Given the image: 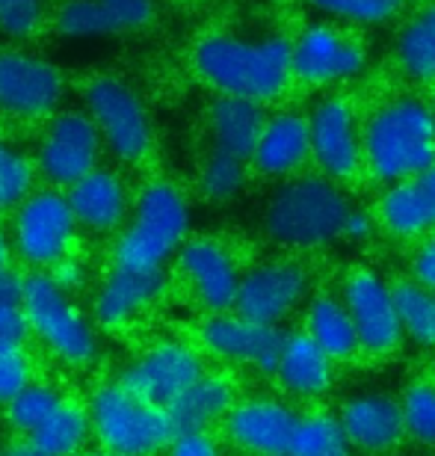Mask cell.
Instances as JSON below:
<instances>
[{
  "label": "cell",
  "instance_id": "obj_40",
  "mask_svg": "<svg viewBox=\"0 0 435 456\" xmlns=\"http://www.w3.org/2000/svg\"><path fill=\"white\" fill-rule=\"evenodd\" d=\"M163 456H225V439L213 430L175 433Z\"/></svg>",
  "mask_w": 435,
  "mask_h": 456
},
{
  "label": "cell",
  "instance_id": "obj_26",
  "mask_svg": "<svg viewBox=\"0 0 435 456\" xmlns=\"http://www.w3.org/2000/svg\"><path fill=\"white\" fill-rule=\"evenodd\" d=\"M267 127V113L261 102L252 98L220 95L207 110V131H211L213 149L231 151L238 158H252L255 145Z\"/></svg>",
  "mask_w": 435,
  "mask_h": 456
},
{
  "label": "cell",
  "instance_id": "obj_44",
  "mask_svg": "<svg viewBox=\"0 0 435 456\" xmlns=\"http://www.w3.org/2000/svg\"><path fill=\"white\" fill-rule=\"evenodd\" d=\"M376 228H379L376 214L352 208L350 216H347V223H343V240H350V243H367L370 237L376 234Z\"/></svg>",
  "mask_w": 435,
  "mask_h": 456
},
{
  "label": "cell",
  "instance_id": "obj_49",
  "mask_svg": "<svg viewBox=\"0 0 435 456\" xmlns=\"http://www.w3.org/2000/svg\"><path fill=\"white\" fill-rule=\"evenodd\" d=\"M0 456H42V453L36 451L30 442H12L9 448L0 451Z\"/></svg>",
  "mask_w": 435,
  "mask_h": 456
},
{
  "label": "cell",
  "instance_id": "obj_19",
  "mask_svg": "<svg viewBox=\"0 0 435 456\" xmlns=\"http://www.w3.org/2000/svg\"><path fill=\"white\" fill-rule=\"evenodd\" d=\"M62 89L60 71L51 62L18 51L0 53V110L21 118L48 116L57 110Z\"/></svg>",
  "mask_w": 435,
  "mask_h": 456
},
{
  "label": "cell",
  "instance_id": "obj_37",
  "mask_svg": "<svg viewBox=\"0 0 435 456\" xmlns=\"http://www.w3.org/2000/svg\"><path fill=\"white\" fill-rule=\"evenodd\" d=\"M36 379V362L27 346H0V409Z\"/></svg>",
  "mask_w": 435,
  "mask_h": 456
},
{
  "label": "cell",
  "instance_id": "obj_23",
  "mask_svg": "<svg viewBox=\"0 0 435 456\" xmlns=\"http://www.w3.org/2000/svg\"><path fill=\"white\" fill-rule=\"evenodd\" d=\"M314 160L311 122L299 113H278L267 118V127L252 151V169L267 178H287Z\"/></svg>",
  "mask_w": 435,
  "mask_h": 456
},
{
  "label": "cell",
  "instance_id": "obj_42",
  "mask_svg": "<svg viewBox=\"0 0 435 456\" xmlns=\"http://www.w3.org/2000/svg\"><path fill=\"white\" fill-rule=\"evenodd\" d=\"M122 30H140L154 18V0H101Z\"/></svg>",
  "mask_w": 435,
  "mask_h": 456
},
{
  "label": "cell",
  "instance_id": "obj_13",
  "mask_svg": "<svg viewBox=\"0 0 435 456\" xmlns=\"http://www.w3.org/2000/svg\"><path fill=\"white\" fill-rule=\"evenodd\" d=\"M175 273L205 314L234 312L243 281L240 261L216 237H189L175 255Z\"/></svg>",
  "mask_w": 435,
  "mask_h": 456
},
{
  "label": "cell",
  "instance_id": "obj_27",
  "mask_svg": "<svg viewBox=\"0 0 435 456\" xmlns=\"http://www.w3.org/2000/svg\"><path fill=\"white\" fill-rule=\"evenodd\" d=\"M36 451L42 456H80L89 451V444L95 442L93 421H89L86 403H80L75 397H66L57 412L36 430L30 439Z\"/></svg>",
  "mask_w": 435,
  "mask_h": 456
},
{
  "label": "cell",
  "instance_id": "obj_31",
  "mask_svg": "<svg viewBox=\"0 0 435 456\" xmlns=\"http://www.w3.org/2000/svg\"><path fill=\"white\" fill-rule=\"evenodd\" d=\"M391 290L406 338L435 350V290L418 285L415 279H397Z\"/></svg>",
  "mask_w": 435,
  "mask_h": 456
},
{
  "label": "cell",
  "instance_id": "obj_12",
  "mask_svg": "<svg viewBox=\"0 0 435 456\" xmlns=\"http://www.w3.org/2000/svg\"><path fill=\"white\" fill-rule=\"evenodd\" d=\"M86 107L116 158L140 163L151 151V118L140 95L116 77H98L86 86Z\"/></svg>",
  "mask_w": 435,
  "mask_h": 456
},
{
  "label": "cell",
  "instance_id": "obj_25",
  "mask_svg": "<svg viewBox=\"0 0 435 456\" xmlns=\"http://www.w3.org/2000/svg\"><path fill=\"white\" fill-rule=\"evenodd\" d=\"M299 330L320 346L334 364H350L361 355L356 323H352L350 308L341 294H332V290L314 294L302 312V326Z\"/></svg>",
  "mask_w": 435,
  "mask_h": 456
},
{
  "label": "cell",
  "instance_id": "obj_15",
  "mask_svg": "<svg viewBox=\"0 0 435 456\" xmlns=\"http://www.w3.org/2000/svg\"><path fill=\"white\" fill-rule=\"evenodd\" d=\"M101 142V131L93 122V116L66 110L44 131L39 154H36V167L48 178L51 187L68 190L93 169H98Z\"/></svg>",
  "mask_w": 435,
  "mask_h": 456
},
{
  "label": "cell",
  "instance_id": "obj_3",
  "mask_svg": "<svg viewBox=\"0 0 435 456\" xmlns=\"http://www.w3.org/2000/svg\"><path fill=\"white\" fill-rule=\"evenodd\" d=\"M365 169L370 178L394 181L418 178L435 163V113L415 98L383 104L361 127Z\"/></svg>",
  "mask_w": 435,
  "mask_h": 456
},
{
  "label": "cell",
  "instance_id": "obj_46",
  "mask_svg": "<svg viewBox=\"0 0 435 456\" xmlns=\"http://www.w3.org/2000/svg\"><path fill=\"white\" fill-rule=\"evenodd\" d=\"M27 273H18L15 267L0 270V303H24Z\"/></svg>",
  "mask_w": 435,
  "mask_h": 456
},
{
  "label": "cell",
  "instance_id": "obj_16",
  "mask_svg": "<svg viewBox=\"0 0 435 456\" xmlns=\"http://www.w3.org/2000/svg\"><path fill=\"white\" fill-rule=\"evenodd\" d=\"M311 122V154L320 175L332 181H350L365 169V145L356 110L343 98H326L308 116Z\"/></svg>",
  "mask_w": 435,
  "mask_h": 456
},
{
  "label": "cell",
  "instance_id": "obj_35",
  "mask_svg": "<svg viewBox=\"0 0 435 456\" xmlns=\"http://www.w3.org/2000/svg\"><path fill=\"white\" fill-rule=\"evenodd\" d=\"M36 167L15 145L0 142V214H15L36 190Z\"/></svg>",
  "mask_w": 435,
  "mask_h": 456
},
{
  "label": "cell",
  "instance_id": "obj_22",
  "mask_svg": "<svg viewBox=\"0 0 435 456\" xmlns=\"http://www.w3.org/2000/svg\"><path fill=\"white\" fill-rule=\"evenodd\" d=\"M273 379L285 397L314 406L334 386V362L302 330H294L285 332Z\"/></svg>",
  "mask_w": 435,
  "mask_h": 456
},
{
  "label": "cell",
  "instance_id": "obj_24",
  "mask_svg": "<svg viewBox=\"0 0 435 456\" xmlns=\"http://www.w3.org/2000/svg\"><path fill=\"white\" fill-rule=\"evenodd\" d=\"M238 400V382L229 370H205V377H198L166 412L175 433L213 430V427H222Z\"/></svg>",
  "mask_w": 435,
  "mask_h": 456
},
{
  "label": "cell",
  "instance_id": "obj_30",
  "mask_svg": "<svg viewBox=\"0 0 435 456\" xmlns=\"http://www.w3.org/2000/svg\"><path fill=\"white\" fill-rule=\"evenodd\" d=\"M66 397L68 395L57 386V382L36 377L30 386L12 400V403L4 406V421L15 436L30 439V436L39 430V427L48 421L62 403H66Z\"/></svg>",
  "mask_w": 435,
  "mask_h": 456
},
{
  "label": "cell",
  "instance_id": "obj_48",
  "mask_svg": "<svg viewBox=\"0 0 435 456\" xmlns=\"http://www.w3.org/2000/svg\"><path fill=\"white\" fill-rule=\"evenodd\" d=\"M12 237H9V232L4 225H0V270H6V267H12Z\"/></svg>",
  "mask_w": 435,
  "mask_h": 456
},
{
  "label": "cell",
  "instance_id": "obj_14",
  "mask_svg": "<svg viewBox=\"0 0 435 456\" xmlns=\"http://www.w3.org/2000/svg\"><path fill=\"white\" fill-rule=\"evenodd\" d=\"M299 412L290 397H240L222 421V439L243 456H282L294 442Z\"/></svg>",
  "mask_w": 435,
  "mask_h": 456
},
{
  "label": "cell",
  "instance_id": "obj_29",
  "mask_svg": "<svg viewBox=\"0 0 435 456\" xmlns=\"http://www.w3.org/2000/svg\"><path fill=\"white\" fill-rule=\"evenodd\" d=\"M290 456H356L338 412L308 406L299 412V424L290 442Z\"/></svg>",
  "mask_w": 435,
  "mask_h": 456
},
{
  "label": "cell",
  "instance_id": "obj_6",
  "mask_svg": "<svg viewBox=\"0 0 435 456\" xmlns=\"http://www.w3.org/2000/svg\"><path fill=\"white\" fill-rule=\"evenodd\" d=\"M24 312L30 321L33 338L42 350L66 368H89L101 355L95 321L80 312L77 303L66 294L51 273L30 270L24 288Z\"/></svg>",
  "mask_w": 435,
  "mask_h": 456
},
{
  "label": "cell",
  "instance_id": "obj_5",
  "mask_svg": "<svg viewBox=\"0 0 435 456\" xmlns=\"http://www.w3.org/2000/svg\"><path fill=\"white\" fill-rule=\"evenodd\" d=\"M95 444L119 456H163L175 427L163 406L140 397L119 379H107L86 397Z\"/></svg>",
  "mask_w": 435,
  "mask_h": 456
},
{
  "label": "cell",
  "instance_id": "obj_33",
  "mask_svg": "<svg viewBox=\"0 0 435 456\" xmlns=\"http://www.w3.org/2000/svg\"><path fill=\"white\" fill-rule=\"evenodd\" d=\"M246 178H249L246 158H238V154L213 149L211 145V151L205 154L202 167H198V193H202V199H207V202L225 205L243 193Z\"/></svg>",
  "mask_w": 435,
  "mask_h": 456
},
{
  "label": "cell",
  "instance_id": "obj_9",
  "mask_svg": "<svg viewBox=\"0 0 435 456\" xmlns=\"http://www.w3.org/2000/svg\"><path fill=\"white\" fill-rule=\"evenodd\" d=\"M311 299V273L296 258H270L243 270L234 312L255 323L282 326Z\"/></svg>",
  "mask_w": 435,
  "mask_h": 456
},
{
  "label": "cell",
  "instance_id": "obj_43",
  "mask_svg": "<svg viewBox=\"0 0 435 456\" xmlns=\"http://www.w3.org/2000/svg\"><path fill=\"white\" fill-rule=\"evenodd\" d=\"M409 273L418 285L435 290V228L430 234H423V240L418 243V249L412 255V264H409Z\"/></svg>",
  "mask_w": 435,
  "mask_h": 456
},
{
  "label": "cell",
  "instance_id": "obj_39",
  "mask_svg": "<svg viewBox=\"0 0 435 456\" xmlns=\"http://www.w3.org/2000/svg\"><path fill=\"white\" fill-rule=\"evenodd\" d=\"M44 0H0V30L9 36H27L42 21Z\"/></svg>",
  "mask_w": 435,
  "mask_h": 456
},
{
  "label": "cell",
  "instance_id": "obj_8",
  "mask_svg": "<svg viewBox=\"0 0 435 456\" xmlns=\"http://www.w3.org/2000/svg\"><path fill=\"white\" fill-rule=\"evenodd\" d=\"M207 370L202 346L184 338H154L122 364L119 382L140 397L169 409Z\"/></svg>",
  "mask_w": 435,
  "mask_h": 456
},
{
  "label": "cell",
  "instance_id": "obj_36",
  "mask_svg": "<svg viewBox=\"0 0 435 456\" xmlns=\"http://www.w3.org/2000/svg\"><path fill=\"white\" fill-rule=\"evenodd\" d=\"M57 30L66 36H110L122 33V27L101 0H68L57 15Z\"/></svg>",
  "mask_w": 435,
  "mask_h": 456
},
{
  "label": "cell",
  "instance_id": "obj_21",
  "mask_svg": "<svg viewBox=\"0 0 435 456\" xmlns=\"http://www.w3.org/2000/svg\"><path fill=\"white\" fill-rule=\"evenodd\" d=\"M77 225L89 234L122 232L131 216V193L119 172L98 167L66 190Z\"/></svg>",
  "mask_w": 435,
  "mask_h": 456
},
{
  "label": "cell",
  "instance_id": "obj_45",
  "mask_svg": "<svg viewBox=\"0 0 435 456\" xmlns=\"http://www.w3.org/2000/svg\"><path fill=\"white\" fill-rule=\"evenodd\" d=\"M51 279L57 281V285L66 290V294H75V290L84 288V281H86V270H84V264H80L75 255L66 261H60L57 267L51 270Z\"/></svg>",
  "mask_w": 435,
  "mask_h": 456
},
{
  "label": "cell",
  "instance_id": "obj_47",
  "mask_svg": "<svg viewBox=\"0 0 435 456\" xmlns=\"http://www.w3.org/2000/svg\"><path fill=\"white\" fill-rule=\"evenodd\" d=\"M415 187H418V193L423 199V208H427V214H430V223L435 228V163L415 178Z\"/></svg>",
  "mask_w": 435,
  "mask_h": 456
},
{
  "label": "cell",
  "instance_id": "obj_52",
  "mask_svg": "<svg viewBox=\"0 0 435 456\" xmlns=\"http://www.w3.org/2000/svg\"><path fill=\"white\" fill-rule=\"evenodd\" d=\"M432 113H435V98H432Z\"/></svg>",
  "mask_w": 435,
  "mask_h": 456
},
{
  "label": "cell",
  "instance_id": "obj_50",
  "mask_svg": "<svg viewBox=\"0 0 435 456\" xmlns=\"http://www.w3.org/2000/svg\"><path fill=\"white\" fill-rule=\"evenodd\" d=\"M80 456H119V453H113V451H104V448H89L86 453H80Z\"/></svg>",
  "mask_w": 435,
  "mask_h": 456
},
{
  "label": "cell",
  "instance_id": "obj_32",
  "mask_svg": "<svg viewBox=\"0 0 435 456\" xmlns=\"http://www.w3.org/2000/svg\"><path fill=\"white\" fill-rule=\"evenodd\" d=\"M397 60L415 80H435V4L421 9L397 39Z\"/></svg>",
  "mask_w": 435,
  "mask_h": 456
},
{
  "label": "cell",
  "instance_id": "obj_7",
  "mask_svg": "<svg viewBox=\"0 0 435 456\" xmlns=\"http://www.w3.org/2000/svg\"><path fill=\"white\" fill-rule=\"evenodd\" d=\"M80 225L68 196L60 187H44L27 199L12 214L9 237L15 258L30 270L51 273L60 261L71 258Z\"/></svg>",
  "mask_w": 435,
  "mask_h": 456
},
{
  "label": "cell",
  "instance_id": "obj_18",
  "mask_svg": "<svg viewBox=\"0 0 435 456\" xmlns=\"http://www.w3.org/2000/svg\"><path fill=\"white\" fill-rule=\"evenodd\" d=\"M163 294H166V270L113 264L93 294V321L98 330L119 332L149 312Z\"/></svg>",
  "mask_w": 435,
  "mask_h": 456
},
{
  "label": "cell",
  "instance_id": "obj_34",
  "mask_svg": "<svg viewBox=\"0 0 435 456\" xmlns=\"http://www.w3.org/2000/svg\"><path fill=\"white\" fill-rule=\"evenodd\" d=\"M409 442L435 451V379H412L400 395Z\"/></svg>",
  "mask_w": 435,
  "mask_h": 456
},
{
  "label": "cell",
  "instance_id": "obj_1",
  "mask_svg": "<svg viewBox=\"0 0 435 456\" xmlns=\"http://www.w3.org/2000/svg\"><path fill=\"white\" fill-rule=\"evenodd\" d=\"M294 48L273 36L261 42H243L234 36H207L196 45L193 62L205 84L220 89V95L270 102L282 95L294 77Z\"/></svg>",
  "mask_w": 435,
  "mask_h": 456
},
{
  "label": "cell",
  "instance_id": "obj_53",
  "mask_svg": "<svg viewBox=\"0 0 435 456\" xmlns=\"http://www.w3.org/2000/svg\"><path fill=\"white\" fill-rule=\"evenodd\" d=\"M282 456H290V453H282Z\"/></svg>",
  "mask_w": 435,
  "mask_h": 456
},
{
  "label": "cell",
  "instance_id": "obj_51",
  "mask_svg": "<svg viewBox=\"0 0 435 456\" xmlns=\"http://www.w3.org/2000/svg\"><path fill=\"white\" fill-rule=\"evenodd\" d=\"M391 4H394L397 9H400V6H403V0H391Z\"/></svg>",
  "mask_w": 435,
  "mask_h": 456
},
{
  "label": "cell",
  "instance_id": "obj_20",
  "mask_svg": "<svg viewBox=\"0 0 435 456\" xmlns=\"http://www.w3.org/2000/svg\"><path fill=\"white\" fill-rule=\"evenodd\" d=\"M338 418L347 430L352 451L361 456H388L409 439L403 406L391 395H379V391L352 395L341 403Z\"/></svg>",
  "mask_w": 435,
  "mask_h": 456
},
{
  "label": "cell",
  "instance_id": "obj_2",
  "mask_svg": "<svg viewBox=\"0 0 435 456\" xmlns=\"http://www.w3.org/2000/svg\"><path fill=\"white\" fill-rule=\"evenodd\" d=\"M352 211L338 181L326 175H299L285 181L264 208V232L285 249H320L343 237Z\"/></svg>",
  "mask_w": 435,
  "mask_h": 456
},
{
  "label": "cell",
  "instance_id": "obj_17",
  "mask_svg": "<svg viewBox=\"0 0 435 456\" xmlns=\"http://www.w3.org/2000/svg\"><path fill=\"white\" fill-rule=\"evenodd\" d=\"M365 45L338 27H308L294 42V77L308 86H329L356 77L365 69Z\"/></svg>",
  "mask_w": 435,
  "mask_h": 456
},
{
  "label": "cell",
  "instance_id": "obj_10",
  "mask_svg": "<svg viewBox=\"0 0 435 456\" xmlns=\"http://www.w3.org/2000/svg\"><path fill=\"white\" fill-rule=\"evenodd\" d=\"M196 344L202 346L205 355L222 364L249 368L261 377H273L278 355H282L285 330L282 326L255 323L238 312L205 314V321L198 323Z\"/></svg>",
  "mask_w": 435,
  "mask_h": 456
},
{
  "label": "cell",
  "instance_id": "obj_41",
  "mask_svg": "<svg viewBox=\"0 0 435 456\" xmlns=\"http://www.w3.org/2000/svg\"><path fill=\"white\" fill-rule=\"evenodd\" d=\"M33 338L24 303H0V346H27Z\"/></svg>",
  "mask_w": 435,
  "mask_h": 456
},
{
  "label": "cell",
  "instance_id": "obj_28",
  "mask_svg": "<svg viewBox=\"0 0 435 456\" xmlns=\"http://www.w3.org/2000/svg\"><path fill=\"white\" fill-rule=\"evenodd\" d=\"M376 223L385 234L397 240H418V237L432 232L430 214L423 208V199L415 187V178L394 181L385 187V193L376 202Z\"/></svg>",
  "mask_w": 435,
  "mask_h": 456
},
{
  "label": "cell",
  "instance_id": "obj_38",
  "mask_svg": "<svg viewBox=\"0 0 435 456\" xmlns=\"http://www.w3.org/2000/svg\"><path fill=\"white\" fill-rule=\"evenodd\" d=\"M308 4L326 15L356 24H383L397 12L391 0H308Z\"/></svg>",
  "mask_w": 435,
  "mask_h": 456
},
{
  "label": "cell",
  "instance_id": "obj_4",
  "mask_svg": "<svg viewBox=\"0 0 435 456\" xmlns=\"http://www.w3.org/2000/svg\"><path fill=\"white\" fill-rule=\"evenodd\" d=\"M189 240V202L172 181H149L133 199L131 216L113 246V264L166 270Z\"/></svg>",
  "mask_w": 435,
  "mask_h": 456
},
{
  "label": "cell",
  "instance_id": "obj_11",
  "mask_svg": "<svg viewBox=\"0 0 435 456\" xmlns=\"http://www.w3.org/2000/svg\"><path fill=\"white\" fill-rule=\"evenodd\" d=\"M341 297L356 323L361 355L367 359H388L403 346L406 332L397 314L391 285L367 267H356L343 276Z\"/></svg>",
  "mask_w": 435,
  "mask_h": 456
}]
</instances>
